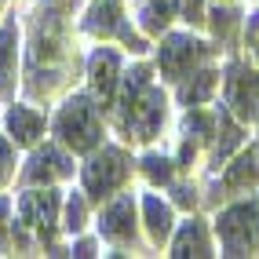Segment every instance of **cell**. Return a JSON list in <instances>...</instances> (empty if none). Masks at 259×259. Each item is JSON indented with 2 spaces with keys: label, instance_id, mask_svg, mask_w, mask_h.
Masks as SVG:
<instances>
[{
  "label": "cell",
  "instance_id": "cell-1",
  "mask_svg": "<svg viewBox=\"0 0 259 259\" xmlns=\"http://www.w3.org/2000/svg\"><path fill=\"white\" fill-rule=\"evenodd\" d=\"M117 120L135 139H153V135H157L161 120H164V95L150 84L146 66L128 73L124 95H120V106H117Z\"/></svg>",
  "mask_w": 259,
  "mask_h": 259
},
{
  "label": "cell",
  "instance_id": "cell-2",
  "mask_svg": "<svg viewBox=\"0 0 259 259\" xmlns=\"http://www.w3.org/2000/svg\"><path fill=\"white\" fill-rule=\"evenodd\" d=\"M55 132L62 135V143L73 146L77 153L95 150L99 139H102V128H99V110L92 106V99L77 95V99L66 102L62 113H59V120H55Z\"/></svg>",
  "mask_w": 259,
  "mask_h": 259
},
{
  "label": "cell",
  "instance_id": "cell-3",
  "mask_svg": "<svg viewBox=\"0 0 259 259\" xmlns=\"http://www.w3.org/2000/svg\"><path fill=\"white\" fill-rule=\"evenodd\" d=\"M124 176H128V157H124V150L106 146L102 153H95V157L88 161V168H84V186H88V197L102 201L106 194H113V190L124 183Z\"/></svg>",
  "mask_w": 259,
  "mask_h": 259
},
{
  "label": "cell",
  "instance_id": "cell-4",
  "mask_svg": "<svg viewBox=\"0 0 259 259\" xmlns=\"http://www.w3.org/2000/svg\"><path fill=\"white\" fill-rule=\"evenodd\" d=\"M252 230H255V204H234L219 215V241L227 255H245L252 248Z\"/></svg>",
  "mask_w": 259,
  "mask_h": 259
},
{
  "label": "cell",
  "instance_id": "cell-5",
  "mask_svg": "<svg viewBox=\"0 0 259 259\" xmlns=\"http://www.w3.org/2000/svg\"><path fill=\"white\" fill-rule=\"evenodd\" d=\"M204 55H208V48H204V44L190 40L186 33H176V37H168V40L161 44V70H164V77H171V80H183Z\"/></svg>",
  "mask_w": 259,
  "mask_h": 259
},
{
  "label": "cell",
  "instance_id": "cell-6",
  "mask_svg": "<svg viewBox=\"0 0 259 259\" xmlns=\"http://www.w3.org/2000/svg\"><path fill=\"white\" fill-rule=\"evenodd\" d=\"M227 102L237 117H255L259 113V77L248 66H234L227 77Z\"/></svg>",
  "mask_w": 259,
  "mask_h": 259
},
{
  "label": "cell",
  "instance_id": "cell-7",
  "mask_svg": "<svg viewBox=\"0 0 259 259\" xmlns=\"http://www.w3.org/2000/svg\"><path fill=\"white\" fill-rule=\"evenodd\" d=\"M70 171H73V161L66 157L59 146H44V150L33 153V161H29L22 179L26 183H51L55 176H70Z\"/></svg>",
  "mask_w": 259,
  "mask_h": 259
},
{
  "label": "cell",
  "instance_id": "cell-8",
  "mask_svg": "<svg viewBox=\"0 0 259 259\" xmlns=\"http://www.w3.org/2000/svg\"><path fill=\"white\" fill-rule=\"evenodd\" d=\"M102 234H106L110 241H117V245H124V241L135 237V204L132 197H117L106 212H102Z\"/></svg>",
  "mask_w": 259,
  "mask_h": 259
},
{
  "label": "cell",
  "instance_id": "cell-9",
  "mask_svg": "<svg viewBox=\"0 0 259 259\" xmlns=\"http://www.w3.org/2000/svg\"><path fill=\"white\" fill-rule=\"evenodd\" d=\"M117 66H120V59L110 48H99L92 55V88H95V95L102 102H106L113 95V88H117Z\"/></svg>",
  "mask_w": 259,
  "mask_h": 259
},
{
  "label": "cell",
  "instance_id": "cell-10",
  "mask_svg": "<svg viewBox=\"0 0 259 259\" xmlns=\"http://www.w3.org/2000/svg\"><path fill=\"white\" fill-rule=\"evenodd\" d=\"M19 212H22V219L29 223V227L48 230V223L55 219V212H59V194H55V190H44V194H26V197L19 201Z\"/></svg>",
  "mask_w": 259,
  "mask_h": 259
},
{
  "label": "cell",
  "instance_id": "cell-11",
  "mask_svg": "<svg viewBox=\"0 0 259 259\" xmlns=\"http://www.w3.org/2000/svg\"><path fill=\"white\" fill-rule=\"evenodd\" d=\"M117 26H120V0H95L88 19H84V29L106 37V33H113Z\"/></svg>",
  "mask_w": 259,
  "mask_h": 259
},
{
  "label": "cell",
  "instance_id": "cell-12",
  "mask_svg": "<svg viewBox=\"0 0 259 259\" xmlns=\"http://www.w3.org/2000/svg\"><path fill=\"white\" fill-rule=\"evenodd\" d=\"M8 128H11V135H15V143L26 146V143H33V139L44 132V120H40V113H33V110H26V106H15V110L8 113Z\"/></svg>",
  "mask_w": 259,
  "mask_h": 259
},
{
  "label": "cell",
  "instance_id": "cell-13",
  "mask_svg": "<svg viewBox=\"0 0 259 259\" xmlns=\"http://www.w3.org/2000/svg\"><path fill=\"white\" fill-rule=\"evenodd\" d=\"M15 92V26L0 29V95Z\"/></svg>",
  "mask_w": 259,
  "mask_h": 259
},
{
  "label": "cell",
  "instance_id": "cell-14",
  "mask_svg": "<svg viewBox=\"0 0 259 259\" xmlns=\"http://www.w3.org/2000/svg\"><path fill=\"white\" fill-rule=\"evenodd\" d=\"M176 255H208V234H204V223H186L176 237Z\"/></svg>",
  "mask_w": 259,
  "mask_h": 259
},
{
  "label": "cell",
  "instance_id": "cell-15",
  "mask_svg": "<svg viewBox=\"0 0 259 259\" xmlns=\"http://www.w3.org/2000/svg\"><path fill=\"white\" fill-rule=\"evenodd\" d=\"M143 212H146V227H150V234H153V241H164L168 234H171V208L168 204H161V197H146L143 201Z\"/></svg>",
  "mask_w": 259,
  "mask_h": 259
},
{
  "label": "cell",
  "instance_id": "cell-16",
  "mask_svg": "<svg viewBox=\"0 0 259 259\" xmlns=\"http://www.w3.org/2000/svg\"><path fill=\"white\" fill-rule=\"evenodd\" d=\"M255 176H259L255 157H252V153H245L237 164H230L227 179H223V190H227V194H241V190H248V186L255 183Z\"/></svg>",
  "mask_w": 259,
  "mask_h": 259
},
{
  "label": "cell",
  "instance_id": "cell-17",
  "mask_svg": "<svg viewBox=\"0 0 259 259\" xmlns=\"http://www.w3.org/2000/svg\"><path fill=\"white\" fill-rule=\"evenodd\" d=\"M212 92H215V73H212V70H204V73H194V80H186V84H183L179 99L186 102V106H197V102H204Z\"/></svg>",
  "mask_w": 259,
  "mask_h": 259
},
{
  "label": "cell",
  "instance_id": "cell-18",
  "mask_svg": "<svg viewBox=\"0 0 259 259\" xmlns=\"http://www.w3.org/2000/svg\"><path fill=\"white\" fill-rule=\"evenodd\" d=\"M215 128H219V135H223V139L215 143V164L219 161H227V153L241 143V128L234 124V117L227 113V110H219V117H215Z\"/></svg>",
  "mask_w": 259,
  "mask_h": 259
},
{
  "label": "cell",
  "instance_id": "cell-19",
  "mask_svg": "<svg viewBox=\"0 0 259 259\" xmlns=\"http://www.w3.org/2000/svg\"><path fill=\"white\" fill-rule=\"evenodd\" d=\"M171 19V0H150V8L143 11V26L150 33H161Z\"/></svg>",
  "mask_w": 259,
  "mask_h": 259
},
{
  "label": "cell",
  "instance_id": "cell-20",
  "mask_svg": "<svg viewBox=\"0 0 259 259\" xmlns=\"http://www.w3.org/2000/svg\"><path fill=\"white\" fill-rule=\"evenodd\" d=\"M234 26H237V11H234V8H215V11H212V29H215V37L227 40L230 33H234Z\"/></svg>",
  "mask_w": 259,
  "mask_h": 259
},
{
  "label": "cell",
  "instance_id": "cell-21",
  "mask_svg": "<svg viewBox=\"0 0 259 259\" xmlns=\"http://www.w3.org/2000/svg\"><path fill=\"white\" fill-rule=\"evenodd\" d=\"M143 168H146V176L153 183H171V161L157 157V153H150V157L143 161Z\"/></svg>",
  "mask_w": 259,
  "mask_h": 259
},
{
  "label": "cell",
  "instance_id": "cell-22",
  "mask_svg": "<svg viewBox=\"0 0 259 259\" xmlns=\"http://www.w3.org/2000/svg\"><path fill=\"white\" fill-rule=\"evenodd\" d=\"M212 128H215V117H204V113H190L186 117V132H194L197 139H208Z\"/></svg>",
  "mask_w": 259,
  "mask_h": 259
},
{
  "label": "cell",
  "instance_id": "cell-23",
  "mask_svg": "<svg viewBox=\"0 0 259 259\" xmlns=\"http://www.w3.org/2000/svg\"><path fill=\"white\" fill-rule=\"evenodd\" d=\"M80 227H84V201L70 197V204H66V230H80Z\"/></svg>",
  "mask_w": 259,
  "mask_h": 259
},
{
  "label": "cell",
  "instance_id": "cell-24",
  "mask_svg": "<svg viewBox=\"0 0 259 259\" xmlns=\"http://www.w3.org/2000/svg\"><path fill=\"white\" fill-rule=\"evenodd\" d=\"M176 4H179V11H183V19L186 22H201V0H176Z\"/></svg>",
  "mask_w": 259,
  "mask_h": 259
},
{
  "label": "cell",
  "instance_id": "cell-25",
  "mask_svg": "<svg viewBox=\"0 0 259 259\" xmlns=\"http://www.w3.org/2000/svg\"><path fill=\"white\" fill-rule=\"evenodd\" d=\"M11 164H15V157H11V146L0 139V183H4L8 176H11Z\"/></svg>",
  "mask_w": 259,
  "mask_h": 259
},
{
  "label": "cell",
  "instance_id": "cell-26",
  "mask_svg": "<svg viewBox=\"0 0 259 259\" xmlns=\"http://www.w3.org/2000/svg\"><path fill=\"white\" fill-rule=\"evenodd\" d=\"M176 201L183 204V208H190V204H194V190H190V186H179V190H176Z\"/></svg>",
  "mask_w": 259,
  "mask_h": 259
},
{
  "label": "cell",
  "instance_id": "cell-27",
  "mask_svg": "<svg viewBox=\"0 0 259 259\" xmlns=\"http://www.w3.org/2000/svg\"><path fill=\"white\" fill-rule=\"evenodd\" d=\"M8 212H11V204L0 197V245H4V223H8Z\"/></svg>",
  "mask_w": 259,
  "mask_h": 259
},
{
  "label": "cell",
  "instance_id": "cell-28",
  "mask_svg": "<svg viewBox=\"0 0 259 259\" xmlns=\"http://www.w3.org/2000/svg\"><path fill=\"white\" fill-rule=\"evenodd\" d=\"M248 40H252V44H255V51H259V15L248 22Z\"/></svg>",
  "mask_w": 259,
  "mask_h": 259
},
{
  "label": "cell",
  "instance_id": "cell-29",
  "mask_svg": "<svg viewBox=\"0 0 259 259\" xmlns=\"http://www.w3.org/2000/svg\"><path fill=\"white\" fill-rule=\"evenodd\" d=\"M73 255H95V245L92 241H80V245L73 248Z\"/></svg>",
  "mask_w": 259,
  "mask_h": 259
},
{
  "label": "cell",
  "instance_id": "cell-30",
  "mask_svg": "<svg viewBox=\"0 0 259 259\" xmlns=\"http://www.w3.org/2000/svg\"><path fill=\"white\" fill-rule=\"evenodd\" d=\"M0 4H4V0H0Z\"/></svg>",
  "mask_w": 259,
  "mask_h": 259
}]
</instances>
